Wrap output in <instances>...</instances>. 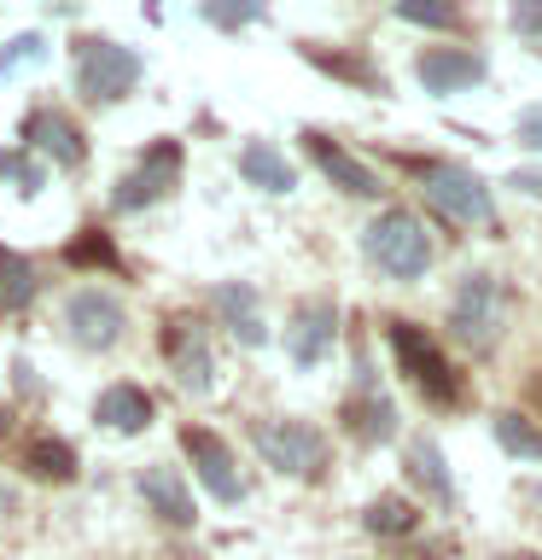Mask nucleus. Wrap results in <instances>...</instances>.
<instances>
[{"instance_id": "1", "label": "nucleus", "mask_w": 542, "mask_h": 560, "mask_svg": "<svg viewBox=\"0 0 542 560\" xmlns=\"http://www.w3.org/2000/svg\"><path fill=\"white\" fill-rule=\"evenodd\" d=\"M362 252H367V262H374L379 275H391V280H420V275L432 269V234L402 205L397 210H379V217L367 222Z\"/></svg>"}, {"instance_id": "2", "label": "nucleus", "mask_w": 542, "mask_h": 560, "mask_svg": "<svg viewBox=\"0 0 542 560\" xmlns=\"http://www.w3.org/2000/svg\"><path fill=\"white\" fill-rule=\"evenodd\" d=\"M140 70H146V65H140V52L111 42V35H94V42H82V52H76V88H82L87 105L129 100L134 82H140Z\"/></svg>"}, {"instance_id": "3", "label": "nucleus", "mask_w": 542, "mask_h": 560, "mask_svg": "<svg viewBox=\"0 0 542 560\" xmlns=\"http://www.w3.org/2000/svg\"><path fill=\"white\" fill-rule=\"evenodd\" d=\"M257 455L286 479H315L327 467V438L309 427V420H257L251 427Z\"/></svg>"}, {"instance_id": "4", "label": "nucleus", "mask_w": 542, "mask_h": 560, "mask_svg": "<svg viewBox=\"0 0 542 560\" xmlns=\"http://www.w3.org/2000/svg\"><path fill=\"white\" fill-rule=\"evenodd\" d=\"M449 332L472 350V357H484V350L502 339V287H496V280H490L484 269H472L461 287H455Z\"/></svg>"}, {"instance_id": "5", "label": "nucleus", "mask_w": 542, "mask_h": 560, "mask_svg": "<svg viewBox=\"0 0 542 560\" xmlns=\"http://www.w3.org/2000/svg\"><path fill=\"white\" fill-rule=\"evenodd\" d=\"M129 327V310L111 287H76L64 298V332L76 350H111Z\"/></svg>"}, {"instance_id": "6", "label": "nucleus", "mask_w": 542, "mask_h": 560, "mask_svg": "<svg viewBox=\"0 0 542 560\" xmlns=\"http://www.w3.org/2000/svg\"><path fill=\"white\" fill-rule=\"evenodd\" d=\"M391 350H397V362H402V374H409L420 392H426L432 402H461V380L449 374V362H444V350L432 345V332L426 327H414V322H391Z\"/></svg>"}, {"instance_id": "7", "label": "nucleus", "mask_w": 542, "mask_h": 560, "mask_svg": "<svg viewBox=\"0 0 542 560\" xmlns=\"http://www.w3.org/2000/svg\"><path fill=\"white\" fill-rule=\"evenodd\" d=\"M426 199H432L437 217H449V222H490V217H496L490 182H484V175H472V170H461V164L432 170L426 175Z\"/></svg>"}, {"instance_id": "8", "label": "nucleus", "mask_w": 542, "mask_h": 560, "mask_svg": "<svg viewBox=\"0 0 542 560\" xmlns=\"http://www.w3.org/2000/svg\"><path fill=\"white\" fill-rule=\"evenodd\" d=\"M181 450H187L192 472H199V485H204L222 508L245 502V479H239V467H234V450H227L210 427H187V432H181Z\"/></svg>"}, {"instance_id": "9", "label": "nucleus", "mask_w": 542, "mask_h": 560, "mask_svg": "<svg viewBox=\"0 0 542 560\" xmlns=\"http://www.w3.org/2000/svg\"><path fill=\"white\" fill-rule=\"evenodd\" d=\"M175 182H181V147H175V140H157V147L117 182L111 205H117V210H146V205H157V199H169Z\"/></svg>"}, {"instance_id": "10", "label": "nucleus", "mask_w": 542, "mask_h": 560, "mask_svg": "<svg viewBox=\"0 0 542 560\" xmlns=\"http://www.w3.org/2000/svg\"><path fill=\"white\" fill-rule=\"evenodd\" d=\"M24 140H30V152L42 158V164H52V170H82L87 164V140H82L76 122H70V112H59V105H35L30 122H24Z\"/></svg>"}, {"instance_id": "11", "label": "nucleus", "mask_w": 542, "mask_h": 560, "mask_svg": "<svg viewBox=\"0 0 542 560\" xmlns=\"http://www.w3.org/2000/svg\"><path fill=\"white\" fill-rule=\"evenodd\" d=\"M164 350H169L175 385L192 397H210V385H216V357H210V345H204V327L199 322H169Z\"/></svg>"}, {"instance_id": "12", "label": "nucleus", "mask_w": 542, "mask_h": 560, "mask_svg": "<svg viewBox=\"0 0 542 560\" xmlns=\"http://www.w3.org/2000/svg\"><path fill=\"white\" fill-rule=\"evenodd\" d=\"M344 427L356 444H391L397 438V402L379 392V380L367 362H356V397H350V409H344Z\"/></svg>"}, {"instance_id": "13", "label": "nucleus", "mask_w": 542, "mask_h": 560, "mask_svg": "<svg viewBox=\"0 0 542 560\" xmlns=\"http://www.w3.org/2000/svg\"><path fill=\"white\" fill-rule=\"evenodd\" d=\"M414 77L426 94H461V88H479L490 77V65L472 47H426L414 65Z\"/></svg>"}, {"instance_id": "14", "label": "nucleus", "mask_w": 542, "mask_h": 560, "mask_svg": "<svg viewBox=\"0 0 542 560\" xmlns=\"http://www.w3.org/2000/svg\"><path fill=\"white\" fill-rule=\"evenodd\" d=\"M332 339H339V310L327 304V298H309V304L292 310V327H286V357L297 368H315L332 350Z\"/></svg>"}, {"instance_id": "15", "label": "nucleus", "mask_w": 542, "mask_h": 560, "mask_svg": "<svg viewBox=\"0 0 542 560\" xmlns=\"http://www.w3.org/2000/svg\"><path fill=\"white\" fill-rule=\"evenodd\" d=\"M140 502L152 508L164 525H175V532H187L192 520V497H187V479H181V467H169V462H152V467H140Z\"/></svg>"}, {"instance_id": "16", "label": "nucleus", "mask_w": 542, "mask_h": 560, "mask_svg": "<svg viewBox=\"0 0 542 560\" xmlns=\"http://www.w3.org/2000/svg\"><path fill=\"white\" fill-rule=\"evenodd\" d=\"M210 304H216L222 327L234 332L245 350L269 345V327H262V304H257V287H245V280H222L216 292H210Z\"/></svg>"}, {"instance_id": "17", "label": "nucleus", "mask_w": 542, "mask_h": 560, "mask_svg": "<svg viewBox=\"0 0 542 560\" xmlns=\"http://www.w3.org/2000/svg\"><path fill=\"white\" fill-rule=\"evenodd\" d=\"M304 147H309V158L321 164V175L332 187H344V192H356V199H374L379 192V175L362 164V158H350L344 147H332L327 135H304Z\"/></svg>"}, {"instance_id": "18", "label": "nucleus", "mask_w": 542, "mask_h": 560, "mask_svg": "<svg viewBox=\"0 0 542 560\" xmlns=\"http://www.w3.org/2000/svg\"><path fill=\"white\" fill-rule=\"evenodd\" d=\"M94 420H99V427H111V432H122V438L146 432L152 427V397L140 392V385H129V380L105 385V392L94 397Z\"/></svg>"}, {"instance_id": "19", "label": "nucleus", "mask_w": 542, "mask_h": 560, "mask_svg": "<svg viewBox=\"0 0 542 560\" xmlns=\"http://www.w3.org/2000/svg\"><path fill=\"white\" fill-rule=\"evenodd\" d=\"M239 175L262 192H292L297 187V170L286 164V152H274L269 140H251V147H239Z\"/></svg>"}, {"instance_id": "20", "label": "nucleus", "mask_w": 542, "mask_h": 560, "mask_svg": "<svg viewBox=\"0 0 542 560\" xmlns=\"http://www.w3.org/2000/svg\"><path fill=\"white\" fill-rule=\"evenodd\" d=\"M402 462H409V479L420 490H432L437 502H455V479L444 467V450L432 444V438H409V450H402Z\"/></svg>"}, {"instance_id": "21", "label": "nucleus", "mask_w": 542, "mask_h": 560, "mask_svg": "<svg viewBox=\"0 0 542 560\" xmlns=\"http://www.w3.org/2000/svg\"><path fill=\"white\" fill-rule=\"evenodd\" d=\"M35 287H42V280H35V262L0 245V304H7V310H30Z\"/></svg>"}, {"instance_id": "22", "label": "nucleus", "mask_w": 542, "mask_h": 560, "mask_svg": "<svg viewBox=\"0 0 542 560\" xmlns=\"http://www.w3.org/2000/svg\"><path fill=\"white\" fill-rule=\"evenodd\" d=\"M496 444L507 455H519V462H542V427L537 420H525V415H496Z\"/></svg>"}, {"instance_id": "23", "label": "nucleus", "mask_w": 542, "mask_h": 560, "mask_svg": "<svg viewBox=\"0 0 542 560\" xmlns=\"http://www.w3.org/2000/svg\"><path fill=\"white\" fill-rule=\"evenodd\" d=\"M0 182H12V187L30 199V192L47 187V164H42L30 147H0Z\"/></svg>"}, {"instance_id": "24", "label": "nucleus", "mask_w": 542, "mask_h": 560, "mask_svg": "<svg viewBox=\"0 0 542 560\" xmlns=\"http://www.w3.org/2000/svg\"><path fill=\"white\" fill-rule=\"evenodd\" d=\"M414 502H402V497H379V502H367V514H362V525L374 537H409L414 532Z\"/></svg>"}, {"instance_id": "25", "label": "nucleus", "mask_w": 542, "mask_h": 560, "mask_svg": "<svg viewBox=\"0 0 542 560\" xmlns=\"http://www.w3.org/2000/svg\"><path fill=\"white\" fill-rule=\"evenodd\" d=\"M24 467L35 479H70V472H76V455H70V444H59V438H35Z\"/></svg>"}, {"instance_id": "26", "label": "nucleus", "mask_w": 542, "mask_h": 560, "mask_svg": "<svg viewBox=\"0 0 542 560\" xmlns=\"http://www.w3.org/2000/svg\"><path fill=\"white\" fill-rule=\"evenodd\" d=\"M47 59V35L42 30H24V35H12L7 47H0V82L17 77L24 65H42Z\"/></svg>"}, {"instance_id": "27", "label": "nucleus", "mask_w": 542, "mask_h": 560, "mask_svg": "<svg viewBox=\"0 0 542 560\" xmlns=\"http://www.w3.org/2000/svg\"><path fill=\"white\" fill-rule=\"evenodd\" d=\"M397 18H402V24L449 30V24H455V7H426V0H397Z\"/></svg>"}, {"instance_id": "28", "label": "nucleus", "mask_w": 542, "mask_h": 560, "mask_svg": "<svg viewBox=\"0 0 542 560\" xmlns=\"http://www.w3.org/2000/svg\"><path fill=\"white\" fill-rule=\"evenodd\" d=\"M199 12H204V24H216V30H245L262 18V7H199Z\"/></svg>"}, {"instance_id": "29", "label": "nucleus", "mask_w": 542, "mask_h": 560, "mask_svg": "<svg viewBox=\"0 0 542 560\" xmlns=\"http://www.w3.org/2000/svg\"><path fill=\"white\" fill-rule=\"evenodd\" d=\"M514 30L525 35V42H537V47H542V7H537V0H525V7H514Z\"/></svg>"}, {"instance_id": "30", "label": "nucleus", "mask_w": 542, "mask_h": 560, "mask_svg": "<svg viewBox=\"0 0 542 560\" xmlns=\"http://www.w3.org/2000/svg\"><path fill=\"white\" fill-rule=\"evenodd\" d=\"M519 147H531V152H542V105H531V112L519 117Z\"/></svg>"}, {"instance_id": "31", "label": "nucleus", "mask_w": 542, "mask_h": 560, "mask_svg": "<svg viewBox=\"0 0 542 560\" xmlns=\"http://www.w3.org/2000/svg\"><path fill=\"white\" fill-rule=\"evenodd\" d=\"M507 187H519V192H542V175H537V170H514V175H507Z\"/></svg>"}, {"instance_id": "32", "label": "nucleus", "mask_w": 542, "mask_h": 560, "mask_svg": "<svg viewBox=\"0 0 542 560\" xmlns=\"http://www.w3.org/2000/svg\"><path fill=\"white\" fill-rule=\"evenodd\" d=\"M502 560H542V555H502Z\"/></svg>"}]
</instances>
